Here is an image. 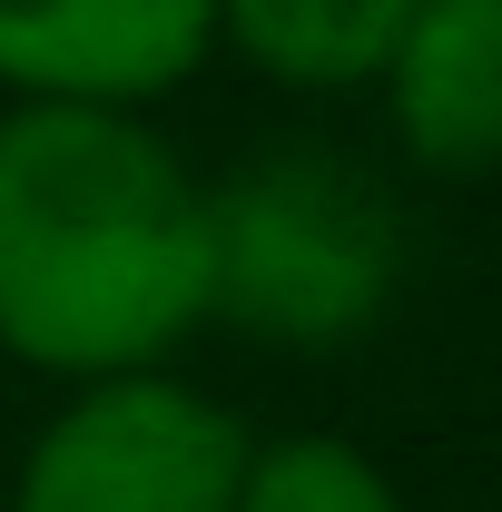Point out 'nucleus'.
I'll use <instances>...</instances> for the list:
<instances>
[{
	"mask_svg": "<svg viewBox=\"0 0 502 512\" xmlns=\"http://www.w3.org/2000/svg\"><path fill=\"white\" fill-rule=\"evenodd\" d=\"M207 325V178L128 109H0V355L158 375Z\"/></svg>",
	"mask_w": 502,
	"mask_h": 512,
	"instance_id": "nucleus-1",
	"label": "nucleus"
},
{
	"mask_svg": "<svg viewBox=\"0 0 502 512\" xmlns=\"http://www.w3.org/2000/svg\"><path fill=\"white\" fill-rule=\"evenodd\" d=\"M394 266V207L325 148H266L207 188V316L247 325L256 345H355L394 296Z\"/></svg>",
	"mask_w": 502,
	"mask_h": 512,
	"instance_id": "nucleus-2",
	"label": "nucleus"
},
{
	"mask_svg": "<svg viewBox=\"0 0 502 512\" xmlns=\"http://www.w3.org/2000/svg\"><path fill=\"white\" fill-rule=\"evenodd\" d=\"M247 424L188 375L69 384V404L20 444L10 512H237Z\"/></svg>",
	"mask_w": 502,
	"mask_h": 512,
	"instance_id": "nucleus-3",
	"label": "nucleus"
},
{
	"mask_svg": "<svg viewBox=\"0 0 502 512\" xmlns=\"http://www.w3.org/2000/svg\"><path fill=\"white\" fill-rule=\"evenodd\" d=\"M217 50V0H0L10 109H148Z\"/></svg>",
	"mask_w": 502,
	"mask_h": 512,
	"instance_id": "nucleus-4",
	"label": "nucleus"
},
{
	"mask_svg": "<svg viewBox=\"0 0 502 512\" xmlns=\"http://www.w3.org/2000/svg\"><path fill=\"white\" fill-rule=\"evenodd\" d=\"M394 89V138L443 168L483 178L502 168V0H424L384 60Z\"/></svg>",
	"mask_w": 502,
	"mask_h": 512,
	"instance_id": "nucleus-5",
	"label": "nucleus"
},
{
	"mask_svg": "<svg viewBox=\"0 0 502 512\" xmlns=\"http://www.w3.org/2000/svg\"><path fill=\"white\" fill-rule=\"evenodd\" d=\"M414 10L424 0H217V40H237L266 79L355 89V79H384Z\"/></svg>",
	"mask_w": 502,
	"mask_h": 512,
	"instance_id": "nucleus-6",
	"label": "nucleus"
},
{
	"mask_svg": "<svg viewBox=\"0 0 502 512\" xmlns=\"http://www.w3.org/2000/svg\"><path fill=\"white\" fill-rule=\"evenodd\" d=\"M237 512H404V493L375 453L335 444V434H286L247 453Z\"/></svg>",
	"mask_w": 502,
	"mask_h": 512,
	"instance_id": "nucleus-7",
	"label": "nucleus"
}]
</instances>
